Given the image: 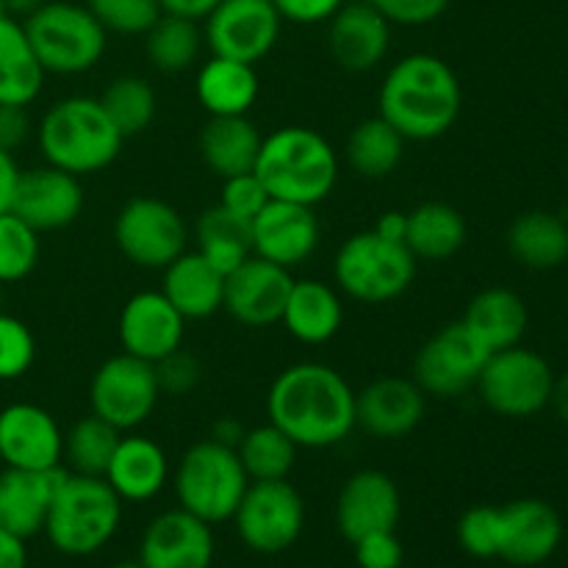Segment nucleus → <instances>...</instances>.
<instances>
[{
  "mask_svg": "<svg viewBox=\"0 0 568 568\" xmlns=\"http://www.w3.org/2000/svg\"><path fill=\"white\" fill-rule=\"evenodd\" d=\"M499 536H503V519L499 508L477 505L469 508L458 521V544L471 558H499Z\"/></svg>",
  "mask_w": 568,
  "mask_h": 568,
  "instance_id": "obj_44",
  "label": "nucleus"
},
{
  "mask_svg": "<svg viewBox=\"0 0 568 568\" xmlns=\"http://www.w3.org/2000/svg\"><path fill=\"white\" fill-rule=\"evenodd\" d=\"M555 414L560 416V422L568 425V369L560 377H555V388H552V403Z\"/></svg>",
  "mask_w": 568,
  "mask_h": 568,
  "instance_id": "obj_55",
  "label": "nucleus"
},
{
  "mask_svg": "<svg viewBox=\"0 0 568 568\" xmlns=\"http://www.w3.org/2000/svg\"><path fill=\"white\" fill-rule=\"evenodd\" d=\"M214 555V527L183 508L155 516L139 544L144 568H211Z\"/></svg>",
  "mask_w": 568,
  "mask_h": 568,
  "instance_id": "obj_19",
  "label": "nucleus"
},
{
  "mask_svg": "<svg viewBox=\"0 0 568 568\" xmlns=\"http://www.w3.org/2000/svg\"><path fill=\"white\" fill-rule=\"evenodd\" d=\"M253 172L270 200L316 205L336 186L338 155L314 128L286 125L264 136Z\"/></svg>",
  "mask_w": 568,
  "mask_h": 568,
  "instance_id": "obj_3",
  "label": "nucleus"
},
{
  "mask_svg": "<svg viewBox=\"0 0 568 568\" xmlns=\"http://www.w3.org/2000/svg\"><path fill=\"white\" fill-rule=\"evenodd\" d=\"M155 377H159L161 394H175V397H183V394L192 392L200 381V364L197 358H192L189 353L175 349L166 358L155 361Z\"/></svg>",
  "mask_w": 568,
  "mask_h": 568,
  "instance_id": "obj_46",
  "label": "nucleus"
},
{
  "mask_svg": "<svg viewBox=\"0 0 568 568\" xmlns=\"http://www.w3.org/2000/svg\"><path fill=\"white\" fill-rule=\"evenodd\" d=\"M178 508L189 510L205 525L231 521L250 486L239 453L216 438H205L189 447L175 469Z\"/></svg>",
  "mask_w": 568,
  "mask_h": 568,
  "instance_id": "obj_6",
  "label": "nucleus"
},
{
  "mask_svg": "<svg viewBox=\"0 0 568 568\" xmlns=\"http://www.w3.org/2000/svg\"><path fill=\"white\" fill-rule=\"evenodd\" d=\"M392 26H427L449 9L453 0H369Z\"/></svg>",
  "mask_w": 568,
  "mask_h": 568,
  "instance_id": "obj_47",
  "label": "nucleus"
},
{
  "mask_svg": "<svg viewBox=\"0 0 568 568\" xmlns=\"http://www.w3.org/2000/svg\"><path fill=\"white\" fill-rule=\"evenodd\" d=\"M194 239H197V253L209 261L211 266L227 275L236 270L239 264L253 255V231H250V220L231 214L222 205L203 211L194 227Z\"/></svg>",
  "mask_w": 568,
  "mask_h": 568,
  "instance_id": "obj_35",
  "label": "nucleus"
},
{
  "mask_svg": "<svg viewBox=\"0 0 568 568\" xmlns=\"http://www.w3.org/2000/svg\"><path fill=\"white\" fill-rule=\"evenodd\" d=\"M499 558L514 566H541L564 541V519L544 499H516L499 508Z\"/></svg>",
  "mask_w": 568,
  "mask_h": 568,
  "instance_id": "obj_24",
  "label": "nucleus"
},
{
  "mask_svg": "<svg viewBox=\"0 0 568 568\" xmlns=\"http://www.w3.org/2000/svg\"><path fill=\"white\" fill-rule=\"evenodd\" d=\"M266 203H270V194H266L264 183L258 181L255 172H244V175H233L222 181L220 205L231 211V214L253 222V216L258 214Z\"/></svg>",
  "mask_w": 568,
  "mask_h": 568,
  "instance_id": "obj_45",
  "label": "nucleus"
},
{
  "mask_svg": "<svg viewBox=\"0 0 568 568\" xmlns=\"http://www.w3.org/2000/svg\"><path fill=\"white\" fill-rule=\"evenodd\" d=\"M375 233H381L383 239H392V242L405 244V231H408V214L405 211H386V214L377 220V225L372 227Z\"/></svg>",
  "mask_w": 568,
  "mask_h": 568,
  "instance_id": "obj_54",
  "label": "nucleus"
},
{
  "mask_svg": "<svg viewBox=\"0 0 568 568\" xmlns=\"http://www.w3.org/2000/svg\"><path fill=\"white\" fill-rule=\"evenodd\" d=\"M87 9L109 33L144 37L161 11L159 0H87Z\"/></svg>",
  "mask_w": 568,
  "mask_h": 568,
  "instance_id": "obj_42",
  "label": "nucleus"
},
{
  "mask_svg": "<svg viewBox=\"0 0 568 568\" xmlns=\"http://www.w3.org/2000/svg\"><path fill=\"white\" fill-rule=\"evenodd\" d=\"M425 405L414 377H377L355 392V427L375 438H403L425 419Z\"/></svg>",
  "mask_w": 568,
  "mask_h": 568,
  "instance_id": "obj_23",
  "label": "nucleus"
},
{
  "mask_svg": "<svg viewBox=\"0 0 568 568\" xmlns=\"http://www.w3.org/2000/svg\"><path fill=\"white\" fill-rule=\"evenodd\" d=\"M0 455L3 466L14 469H55L64 458V433L50 410L33 403H11L0 410Z\"/></svg>",
  "mask_w": 568,
  "mask_h": 568,
  "instance_id": "obj_17",
  "label": "nucleus"
},
{
  "mask_svg": "<svg viewBox=\"0 0 568 568\" xmlns=\"http://www.w3.org/2000/svg\"><path fill=\"white\" fill-rule=\"evenodd\" d=\"M0 311H3V283H0Z\"/></svg>",
  "mask_w": 568,
  "mask_h": 568,
  "instance_id": "obj_59",
  "label": "nucleus"
},
{
  "mask_svg": "<svg viewBox=\"0 0 568 568\" xmlns=\"http://www.w3.org/2000/svg\"><path fill=\"white\" fill-rule=\"evenodd\" d=\"M31 136V116L26 105L0 103V150L14 153Z\"/></svg>",
  "mask_w": 568,
  "mask_h": 568,
  "instance_id": "obj_50",
  "label": "nucleus"
},
{
  "mask_svg": "<svg viewBox=\"0 0 568 568\" xmlns=\"http://www.w3.org/2000/svg\"><path fill=\"white\" fill-rule=\"evenodd\" d=\"M116 333L122 353L155 364L181 349L186 320L161 292H139L122 305Z\"/></svg>",
  "mask_w": 568,
  "mask_h": 568,
  "instance_id": "obj_20",
  "label": "nucleus"
},
{
  "mask_svg": "<svg viewBox=\"0 0 568 568\" xmlns=\"http://www.w3.org/2000/svg\"><path fill=\"white\" fill-rule=\"evenodd\" d=\"M114 242L131 264L164 270L186 253L189 227L175 205L159 197H133L116 214Z\"/></svg>",
  "mask_w": 568,
  "mask_h": 568,
  "instance_id": "obj_12",
  "label": "nucleus"
},
{
  "mask_svg": "<svg viewBox=\"0 0 568 568\" xmlns=\"http://www.w3.org/2000/svg\"><path fill=\"white\" fill-rule=\"evenodd\" d=\"M83 211L81 178L53 164L22 170L17 181L11 214L37 233L70 227Z\"/></svg>",
  "mask_w": 568,
  "mask_h": 568,
  "instance_id": "obj_16",
  "label": "nucleus"
},
{
  "mask_svg": "<svg viewBox=\"0 0 568 568\" xmlns=\"http://www.w3.org/2000/svg\"><path fill=\"white\" fill-rule=\"evenodd\" d=\"M111 568H144L142 560H122V564H114Z\"/></svg>",
  "mask_w": 568,
  "mask_h": 568,
  "instance_id": "obj_58",
  "label": "nucleus"
},
{
  "mask_svg": "<svg viewBox=\"0 0 568 568\" xmlns=\"http://www.w3.org/2000/svg\"><path fill=\"white\" fill-rule=\"evenodd\" d=\"M261 131L247 114L211 116L200 133V155L216 178L244 175L255 170L261 153Z\"/></svg>",
  "mask_w": 568,
  "mask_h": 568,
  "instance_id": "obj_30",
  "label": "nucleus"
},
{
  "mask_svg": "<svg viewBox=\"0 0 568 568\" xmlns=\"http://www.w3.org/2000/svg\"><path fill=\"white\" fill-rule=\"evenodd\" d=\"M377 105L405 142H433L458 122L464 89L447 61L433 53H410L386 72Z\"/></svg>",
  "mask_w": 568,
  "mask_h": 568,
  "instance_id": "obj_2",
  "label": "nucleus"
},
{
  "mask_svg": "<svg viewBox=\"0 0 568 568\" xmlns=\"http://www.w3.org/2000/svg\"><path fill=\"white\" fill-rule=\"evenodd\" d=\"M277 14L288 22H300V26H316V22H327L347 0H272Z\"/></svg>",
  "mask_w": 568,
  "mask_h": 568,
  "instance_id": "obj_49",
  "label": "nucleus"
},
{
  "mask_svg": "<svg viewBox=\"0 0 568 568\" xmlns=\"http://www.w3.org/2000/svg\"><path fill=\"white\" fill-rule=\"evenodd\" d=\"M242 436H244L242 425H236V422H231V419H222L220 425L214 427V436L211 438H216V442H222V444H227V447L236 449L239 442H242Z\"/></svg>",
  "mask_w": 568,
  "mask_h": 568,
  "instance_id": "obj_56",
  "label": "nucleus"
},
{
  "mask_svg": "<svg viewBox=\"0 0 568 568\" xmlns=\"http://www.w3.org/2000/svg\"><path fill=\"white\" fill-rule=\"evenodd\" d=\"M281 322L297 342L325 344L336 336L344 322L342 297L336 288L314 277L294 281Z\"/></svg>",
  "mask_w": 568,
  "mask_h": 568,
  "instance_id": "obj_31",
  "label": "nucleus"
},
{
  "mask_svg": "<svg viewBox=\"0 0 568 568\" xmlns=\"http://www.w3.org/2000/svg\"><path fill=\"white\" fill-rule=\"evenodd\" d=\"M403 514L399 488L386 471H355L338 491L336 525L349 544L372 536V532L397 530Z\"/></svg>",
  "mask_w": 568,
  "mask_h": 568,
  "instance_id": "obj_21",
  "label": "nucleus"
},
{
  "mask_svg": "<svg viewBox=\"0 0 568 568\" xmlns=\"http://www.w3.org/2000/svg\"><path fill=\"white\" fill-rule=\"evenodd\" d=\"M355 560L361 568H399L403 566V544H399L397 532H372V536L361 538L353 544Z\"/></svg>",
  "mask_w": 568,
  "mask_h": 568,
  "instance_id": "obj_48",
  "label": "nucleus"
},
{
  "mask_svg": "<svg viewBox=\"0 0 568 568\" xmlns=\"http://www.w3.org/2000/svg\"><path fill=\"white\" fill-rule=\"evenodd\" d=\"M159 399L161 388L155 366L128 353L103 361L89 383L92 414L114 425L120 433L142 427L153 416Z\"/></svg>",
  "mask_w": 568,
  "mask_h": 568,
  "instance_id": "obj_11",
  "label": "nucleus"
},
{
  "mask_svg": "<svg viewBox=\"0 0 568 568\" xmlns=\"http://www.w3.org/2000/svg\"><path fill=\"white\" fill-rule=\"evenodd\" d=\"M64 477L67 469L61 466L44 471L6 466L0 471V530L22 538V541L39 536L48 521L50 503Z\"/></svg>",
  "mask_w": 568,
  "mask_h": 568,
  "instance_id": "obj_25",
  "label": "nucleus"
},
{
  "mask_svg": "<svg viewBox=\"0 0 568 568\" xmlns=\"http://www.w3.org/2000/svg\"><path fill=\"white\" fill-rule=\"evenodd\" d=\"M37 361V338L17 316L0 311V383L20 381Z\"/></svg>",
  "mask_w": 568,
  "mask_h": 568,
  "instance_id": "obj_43",
  "label": "nucleus"
},
{
  "mask_svg": "<svg viewBox=\"0 0 568 568\" xmlns=\"http://www.w3.org/2000/svg\"><path fill=\"white\" fill-rule=\"evenodd\" d=\"M297 444L275 427L272 422L266 425L244 430L242 442H239L236 453L242 460L244 471H247L250 483L253 480H288L297 460Z\"/></svg>",
  "mask_w": 568,
  "mask_h": 568,
  "instance_id": "obj_38",
  "label": "nucleus"
},
{
  "mask_svg": "<svg viewBox=\"0 0 568 568\" xmlns=\"http://www.w3.org/2000/svg\"><path fill=\"white\" fill-rule=\"evenodd\" d=\"M44 75L22 22L0 17V103L31 105L42 92Z\"/></svg>",
  "mask_w": 568,
  "mask_h": 568,
  "instance_id": "obj_33",
  "label": "nucleus"
},
{
  "mask_svg": "<svg viewBox=\"0 0 568 568\" xmlns=\"http://www.w3.org/2000/svg\"><path fill=\"white\" fill-rule=\"evenodd\" d=\"M508 253L527 270H558L568 261V222L552 211H525L508 227Z\"/></svg>",
  "mask_w": 568,
  "mask_h": 568,
  "instance_id": "obj_32",
  "label": "nucleus"
},
{
  "mask_svg": "<svg viewBox=\"0 0 568 568\" xmlns=\"http://www.w3.org/2000/svg\"><path fill=\"white\" fill-rule=\"evenodd\" d=\"M194 92L209 116H242L258 100V72H255V64H247V61L211 55L200 67Z\"/></svg>",
  "mask_w": 568,
  "mask_h": 568,
  "instance_id": "obj_29",
  "label": "nucleus"
},
{
  "mask_svg": "<svg viewBox=\"0 0 568 568\" xmlns=\"http://www.w3.org/2000/svg\"><path fill=\"white\" fill-rule=\"evenodd\" d=\"M460 322L475 333V338L488 353H499V349L521 344L527 325H530V311H527L521 294H516L514 288L494 286L483 288L471 300Z\"/></svg>",
  "mask_w": 568,
  "mask_h": 568,
  "instance_id": "obj_28",
  "label": "nucleus"
},
{
  "mask_svg": "<svg viewBox=\"0 0 568 568\" xmlns=\"http://www.w3.org/2000/svg\"><path fill=\"white\" fill-rule=\"evenodd\" d=\"M122 136L105 114L100 98H64L44 111L39 122V150L44 161L72 175H94L114 164Z\"/></svg>",
  "mask_w": 568,
  "mask_h": 568,
  "instance_id": "obj_4",
  "label": "nucleus"
},
{
  "mask_svg": "<svg viewBox=\"0 0 568 568\" xmlns=\"http://www.w3.org/2000/svg\"><path fill=\"white\" fill-rule=\"evenodd\" d=\"M555 372L536 349L521 344L488 355L475 388L483 405L505 419H530L552 403Z\"/></svg>",
  "mask_w": 568,
  "mask_h": 568,
  "instance_id": "obj_9",
  "label": "nucleus"
},
{
  "mask_svg": "<svg viewBox=\"0 0 568 568\" xmlns=\"http://www.w3.org/2000/svg\"><path fill=\"white\" fill-rule=\"evenodd\" d=\"M39 233L6 211L0 214V283H17L39 264Z\"/></svg>",
  "mask_w": 568,
  "mask_h": 568,
  "instance_id": "obj_41",
  "label": "nucleus"
},
{
  "mask_svg": "<svg viewBox=\"0 0 568 568\" xmlns=\"http://www.w3.org/2000/svg\"><path fill=\"white\" fill-rule=\"evenodd\" d=\"M161 11L164 14H175V17H186V20L203 22L222 0H159Z\"/></svg>",
  "mask_w": 568,
  "mask_h": 568,
  "instance_id": "obj_52",
  "label": "nucleus"
},
{
  "mask_svg": "<svg viewBox=\"0 0 568 568\" xmlns=\"http://www.w3.org/2000/svg\"><path fill=\"white\" fill-rule=\"evenodd\" d=\"M0 568H28L26 541L0 530Z\"/></svg>",
  "mask_w": 568,
  "mask_h": 568,
  "instance_id": "obj_53",
  "label": "nucleus"
},
{
  "mask_svg": "<svg viewBox=\"0 0 568 568\" xmlns=\"http://www.w3.org/2000/svg\"><path fill=\"white\" fill-rule=\"evenodd\" d=\"M283 17L272 0H222L203 20L211 55L258 64L281 39Z\"/></svg>",
  "mask_w": 568,
  "mask_h": 568,
  "instance_id": "obj_14",
  "label": "nucleus"
},
{
  "mask_svg": "<svg viewBox=\"0 0 568 568\" xmlns=\"http://www.w3.org/2000/svg\"><path fill=\"white\" fill-rule=\"evenodd\" d=\"M100 103L125 139L148 131L155 120V111H159L155 89L142 75L114 78L109 89L100 94Z\"/></svg>",
  "mask_w": 568,
  "mask_h": 568,
  "instance_id": "obj_40",
  "label": "nucleus"
},
{
  "mask_svg": "<svg viewBox=\"0 0 568 568\" xmlns=\"http://www.w3.org/2000/svg\"><path fill=\"white\" fill-rule=\"evenodd\" d=\"M161 294L181 311L183 320H209L222 311V294H225V275L211 266L203 255L181 253L170 266H164V283Z\"/></svg>",
  "mask_w": 568,
  "mask_h": 568,
  "instance_id": "obj_27",
  "label": "nucleus"
},
{
  "mask_svg": "<svg viewBox=\"0 0 568 568\" xmlns=\"http://www.w3.org/2000/svg\"><path fill=\"white\" fill-rule=\"evenodd\" d=\"M26 37L44 72L81 75L105 53L109 31L81 3H42L22 20Z\"/></svg>",
  "mask_w": 568,
  "mask_h": 568,
  "instance_id": "obj_7",
  "label": "nucleus"
},
{
  "mask_svg": "<svg viewBox=\"0 0 568 568\" xmlns=\"http://www.w3.org/2000/svg\"><path fill=\"white\" fill-rule=\"evenodd\" d=\"M405 155V136L388 125L381 114L358 122L347 136V161L361 178H388Z\"/></svg>",
  "mask_w": 568,
  "mask_h": 568,
  "instance_id": "obj_36",
  "label": "nucleus"
},
{
  "mask_svg": "<svg viewBox=\"0 0 568 568\" xmlns=\"http://www.w3.org/2000/svg\"><path fill=\"white\" fill-rule=\"evenodd\" d=\"M122 499L103 477L67 471L64 483L50 503L44 536L50 547L70 558L100 552L120 530Z\"/></svg>",
  "mask_w": 568,
  "mask_h": 568,
  "instance_id": "obj_5",
  "label": "nucleus"
},
{
  "mask_svg": "<svg viewBox=\"0 0 568 568\" xmlns=\"http://www.w3.org/2000/svg\"><path fill=\"white\" fill-rule=\"evenodd\" d=\"M338 288L358 303L381 305L403 297L416 281V258L403 242L364 231L349 236L333 261Z\"/></svg>",
  "mask_w": 568,
  "mask_h": 568,
  "instance_id": "obj_8",
  "label": "nucleus"
},
{
  "mask_svg": "<svg viewBox=\"0 0 568 568\" xmlns=\"http://www.w3.org/2000/svg\"><path fill=\"white\" fill-rule=\"evenodd\" d=\"M327 22V50L338 67L366 72L386 59L392 48V22L369 0H349Z\"/></svg>",
  "mask_w": 568,
  "mask_h": 568,
  "instance_id": "obj_22",
  "label": "nucleus"
},
{
  "mask_svg": "<svg viewBox=\"0 0 568 568\" xmlns=\"http://www.w3.org/2000/svg\"><path fill=\"white\" fill-rule=\"evenodd\" d=\"M0 466H3V455H0Z\"/></svg>",
  "mask_w": 568,
  "mask_h": 568,
  "instance_id": "obj_61",
  "label": "nucleus"
},
{
  "mask_svg": "<svg viewBox=\"0 0 568 568\" xmlns=\"http://www.w3.org/2000/svg\"><path fill=\"white\" fill-rule=\"evenodd\" d=\"M466 244V220L455 205L430 203L416 205L408 211V231L405 247L416 261H447Z\"/></svg>",
  "mask_w": 568,
  "mask_h": 568,
  "instance_id": "obj_34",
  "label": "nucleus"
},
{
  "mask_svg": "<svg viewBox=\"0 0 568 568\" xmlns=\"http://www.w3.org/2000/svg\"><path fill=\"white\" fill-rule=\"evenodd\" d=\"M231 521L253 552L281 555L303 536L305 503L288 480H253Z\"/></svg>",
  "mask_w": 568,
  "mask_h": 568,
  "instance_id": "obj_10",
  "label": "nucleus"
},
{
  "mask_svg": "<svg viewBox=\"0 0 568 568\" xmlns=\"http://www.w3.org/2000/svg\"><path fill=\"white\" fill-rule=\"evenodd\" d=\"M122 433L100 416L89 414L64 433V460L72 475L103 477L116 453Z\"/></svg>",
  "mask_w": 568,
  "mask_h": 568,
  "instance_id": "obj_39",
  "label": "nucleus"
},
{
  "mask_svg": "<svg viewBox=\"0 0 568 568\" xmlns=\"http://www.w3.org/2000/svg\"><path fill=\"white\" fill-rule=\"evenodd\" d=\"M203 44L205 39L200 22L175 14H161L144 33V53H148L150 64L166 75L189 70L200 59Z\"/></svg>",
  "mask_w": 568,
  "mask_h": 568,
  "instance_id": "obj_37",
  "label": "nucleus"
},
{
  "mask_svg": "<svg viewBox=\"0 0 568 568\" xmlns=\"http://www.w3.org/2000/svg\"><path fill=\"white\" fill-rule=\"evenodd\" d=\"M253 231V255L277 266L303 264L320 247V220L314 205L270 200L250 222Z\"/></svg>",
  "mask_w": 568,
  "mask_h": 568,
  "instance_id": "obj_18",
  "label": "nucleus"
},
{
  "mask_svg": "<svg viewBox=\"0 0 568 568\" xmlns=\"http://www.w3.org/2000/svg\"><path fill=\"white\" fill-rule=\"evenodd\" d=\"M103 480L122 503H148L164 491L170 480V460L153 438L122 433Z\"/></svg>",
  "mask_w": 568,
  "mask_h": 568,
  "instance_id": "obj_26",
  "label": "nucleus"
},
{
  "mask_svg": "<svg viewBox=\"0 0 568 568\" xmlns=\"http://www.w3.org/2000/svg\"><path fill=\"white\" fill-rule=\"evenodd\" d=\"M20 166H17L14 153H6L0 150V214L11 211V203H14L17 181H20Z\"/></svg>",
  "mask_w": 568,
  "mask_h": 568,
  "instance_id": "obj_51",
  "label": "nucleus"
},
{
  "mask_svg": "<svg viewBox=\"0 0 568 568\" xmlns=\"http://www.w3.org/2000/svg\"><path fill=\"white\" fill-rule=\"evenodd\" d=\"M42 3H48V0H3V9H6V14L9 17H22V20H26L28 14H33V11L39 9V6Z\"/></svg>",
  "mask_w": 568,
  "mask_h": 568,
  "instance_id": "obj_57",
  "label": "nucleus"
},
{
  "mask_svg": "<svg viewBox=\"0 0 568 568\" xmlns=\"http://www.w3.org/2000/svg\"><path fill=\"white\" fill-rule=\"evenodd\" d=\"M266 414L300 449H327L355 430V392L333 366L303 361L275 377Z\"/></svg>",
  "mask_w": 568,
  "mask_h": 568,
  "instance_id": "obj_1",
  "label": "nucleus"
},
{
  "mask_svg": "<svg viewBox=\"0 0 568 568\" xmlns=\"http://www.w3.org/2000/svg\"><path fill=\"white\" fill-rule=\"evenodd\" d=\"M292 272L272 261L250 255L244 264L225 275L222 308L244 327L277 325L292 292Z\"/></svg>",
  "mask_w": 568,
  "mask_h": 568,
  "instance_id": "obj_15",
  "label": "nucleus"
},
{
  "mask_svg": "<svg viewBox=\"0 0 568 568\" xmlns=\"http://www.w3.org/2000/svg\"><path fill=\"white\" fill-rule=\"evenodd\" d=\"M488 349L475 338L464 322H449L433 333L414 361V383L427 397L453 399L475 388Z\"/></svg>",
  "mask_w": 568,
  "mask_h": 568,
  "instance_id": "obj_13",
  "label": "nucleus"
},
{
  "mask_svg": "<svg viewBox=\"0 0 568 568\" xmlns=\"http://www.w3.org/2000/svg\"><path fill=\"white\" fill-rule=\"evenodd\" d=\"M0 17H6V9H3V0H0Z\"/></svg>",
  "mask_w": 568,
  "mask_h": 568,
  "instance_id": "obj_60",
  "label": "nucleus"
}]
</instances>
